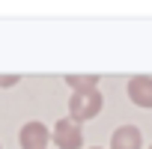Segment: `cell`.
<instances>
[{
  "instance_id": "6da1fadb",
  "label": "cell",
  "mask_w": 152,
  "mask_h": 149,
  "mask_svg": "<svg viewBox=\"0 0 152 149\" xmlns=\"http://www.w3.org/2000/svg\"><path fill=\"white\" fill-rule=\"evenodd\" d=\"M102 90H87V93H72L69 99V116L75 122H84V119H93L102 113Z\"/></svg>"
},
{
  "instance_id": "3957f363",
  "label": "cell",
  "mask_w": 152,
  "mask_h": 149,
  "mask_svg": "<svg viewBox=\"0 0 152 149\" xmlns=\"http://www.w3.org/2000/svg\"><path fill=\"white\" fill-rule=\"evenodd\" d=\"M48 125L45 122H27L21 131H18V146L21 149H48Z\"/></svg>"
},
{
  "instance_id": "52a82bcc",
  "label": "cell",
  "mask_w": 152,
  "mask_h": 149,
  "mask_svg": "<svg viewBox=\"0 0 152 149\" xmlns=\"http://www.w3.org/2000/svg\"><path fill=\"white\" fill-rule=\"evenodd\" d=\"M18 84V74H0V87H12Z\"/></svg>"
},
{
  "instance_id": "9c48e42d",
  "label": "cell",
  "mask_w": 152,
  "mask_h": 149,
  "mask_svg": "<svg viewBox=\"0 0 152 149\" xmlns=\"http://www.w3.org/2000/svg\"><path fill=\"white\" fill-rule=\"evenodd\" d=\"M149 149H152V146H149Z\"/></svg>"
},
{
  "instance_id": "7a4b0ae2",
  "label": "cell",
  "mask_w": 152,
  "mask_h": 149,
  "mask_svg": "<svg viewBox=\"0 0 152 149\" xmlns=\"http://www.w3.org/2000/svg\"><path fill=\"white\" fill-rule=\"evenodd\" d=\"M51 140H54L60 149H81V146H84V131H81V122H75L72 116H63V119L54 125Z\"/></svg>"
},
{
  "instance_id": "ba28073f",
  "label": "cell",
  "mask_w": 152,
  "mask_h": 149,
  "mask_svg": "<svg viewBox=\"0 0 152 149\" xmlns=\"http://www.w3.org/2000/svg\"><path fill=\"white\" fill-rule=\"evenodd\" d=\"M93 149H99V146H93Z\"/></svg>"
},
{
  "instance_id": "277c9868",
  "label": "cell",
  "mask_w": 152,
  "mask_h": 149,
  "mask_svg": "<svg viewBox=\"0 0 152 149\" xmlns=\"http://www.w3.org/2000/svg\"><path fill=\"white\" fill-rule=\"evenodd\" d=\"M128 99L137 107H152V78L149 74H134L128 81Z\"/></svg>"
},
{
  "instance_id": "8992f818",
  "label": "cell",
  "mask_w": 152,
  "mask_h": 149,
  "mask_svg": "<svg viewBox=\"0 0 152 149\" xmlns=\"http://www.w3.org/2000/svg\"><path fill=\"white\" fill-rule=\"evenodd\" d=\"M66 84H69L75 93L99 90V78H96V74H66Z\"/></svg>"
},
{
  "instance_id": "5b68a950",
  "label": "cell",
  "mask_w": 152,
  "mask_h": 149,
  "mask_svg": "<svg viewBox=\"0 0 152 149\" xmlns=\"http://www.w3.org/2000/svg\"><path fill=\"white\" fill-rule=\"evenodd\" d=\"M140 143H143V134L137 125H119L110 134V149H140Z\"/></svg>"
}]
</instances>
